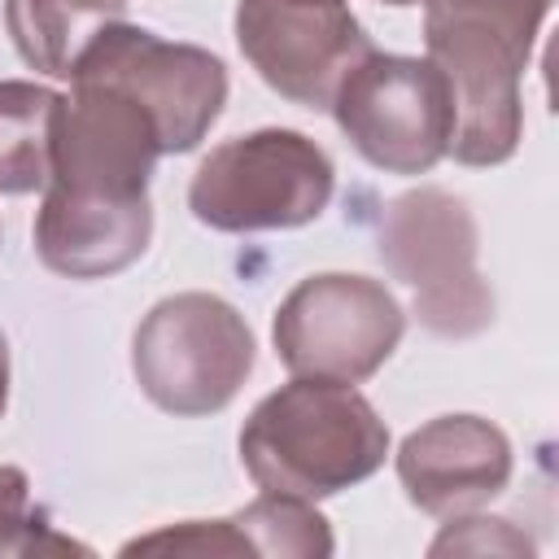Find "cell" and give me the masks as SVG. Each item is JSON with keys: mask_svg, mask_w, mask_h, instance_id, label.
Listing matches in <instances>:
<instances>
[{"mask_svg": "<svg viewBox=\"0 0 559 559\" xmlns=\"http://www.w3.org/2000/svg\"><path fill=\"white\" fill-rule=\"evenodd\" d=\"M122 555H210V559H231V555H253L236 520H188L179 528H162L148 537H135L122 546Z\"/></svg>", "mask_w": 559, "mask_h": 559, "instance_id": "e0dca14e", "label": "cell"}, {"mask_svg": "<svg viewBox=\"0 0 559 559\" xmlns=\"http://www.w3.org/2000/svg\"><path fill=\"white\" fill-rule=\"evenodd\" d=\"M389 428L376 406L336 380L293 376L240 428V463L262 493L332 498L384 467Z\"/></svg>", "mask_w": 559, "mask_h": 559, "instance_id": "7a4b0ae2", "label": "cell"}, {"mask_svg": "<svg viewBox=\"0 0 559 559\" xmlns=\"http://www.w3.org/2000/svg\"><path fill=\"white\" fill-rule=\"evenodd\" d=\"M70 79L109 83L140 100L157 122L162 153H192L227 105V66L210 48L170 44L131 22L100 31Z\"/></svg>", "mask_w": 559, "mask_h": 559, "instance_id": "ba28073f", "label": "cell"}, {"mask_svg": "<svg viewBox=\"0 0 559 559\" xmlns=\"http://www.w3.org/2000/svg\"><path fill=\"white\" fill-rule=\"evenodd\" d=\"M476 249V218L445 188H411L384 205L380 262L411 288L415 314L432 336L467 341L493 323V293Z\"/></svg>", "mask_w": 559, "mask_h": 559, "instance_id": "3957f363", "label": "cell"}, {"mask_svg": "<svg viewBox=\"0 0 559 559\" xmlns=\"http://www.w3.org/2000/svg\"><path fill=\"white\" fill-rule=\"evenodd\" d=\"M332 118L345 140L389 175H428L454 135V105L428 57L367 52L336 83Z\"/></svg>", "mask_w": 559, "mask_h": 559, "instance_id": "8992f818", "label": "cell"}, {"mask_svg": "<svg viewBox=\"0 0 559 559\" xmlns=\"http://www.w3.org/2000/svg\"><path fill=\"white\" fill-rule=\"evenodd\" d=\"M397 480L428 515H463L511 480V441L480 415H437L397 445Z\"/></svg>", "mask_w": 559, "mask_h": 559, "instance_id": "8fae6325", "label": "cell"}, {"mask_svg": "<svg viewBox=\"0 0 559 559\" xmlns=\"http://www.w3.org/2000/svg\"><path fill=\"white\" fill-rule=\"evenodd\" d=\"M118 22H127V0H4L17 57L52 79H70L83 48Z\"/></svg>", "mask_w": 559, "mask_h": 559, "instance_id": "4fadbf2b", "label": "cell"}, {"mask_svg": "<svg viewBox=\"0 0 559 559\" xmlns=\"http://www.w3.org/2000/svg\"><path fill=\"white\" fill-rule=\"evenodd\" d=\"M0 555H87V546L48 528L31 511V485L22 467H0Z\"/></svg>", "mask_w": 559, "mask_h": 559, "instance_id": "2e32d148", "label": "cell"}, {"mask_svg": "<svg viewBox=\"0 0 559 559\" xmlns=\"http://www.w3.org/2000/svg\"><path fill=\"white\" fill-rule=\"evenodd\" d=\"M231 520L245 533L253 555H271V559H323V555H332V528L314 511L310 498L262 493L245 511H236Z\"/></svg>", "mask_w": 559, "mask_h": 559, "instance_id": "9a60e30c", "label": "cell"}, {"mask_svg": "<svg viewBox=\"0 0 559 559\" xmlns=\"http://www.w3.org/2000/svg\"><path fill=\"white\" fill-rule=\"evenodd\" d=\"M153 236V201L83 205L44 192L35 214V253L66 280H105L127 271Z\"/></svg>", "mask_w": 559, "mask_h": 559, "instance_id": "7c38bea8", "label": "cell"}, {"mask_svg": "<svg viewBox=\"0 0 559 559\" xmlns=\"http://www.w3.org/2000/svg\"><path fill=\"white\" fill-rule=\"evenodd\" d=\"M380 4H393V9H406V4H424V0H380Z\"/></svg>", "mask_w": 559, "mask_h": 559, "instance_id": "ffe728a7", "label": "cell"}, {"mask_svg": "<svg viewBox=\"0 0 559 559\" xmlns=\"http://www.w3.org/2000/svg\"><path fill=\"white\" fill-rule=\"evenodd\" d=\"M4 406H9V341L0 332V415H4Z\"/></svg>", "mask_w": 559, "mask_h": 559, "instance_id": "d6986e66", "label": "cell"}, {"mask_svg": "<svg viewBox=\"0 0 559 559\" xmlns=\"http://www.w3.org/2000/svg\"><path fill=\"white\" fill-rule=\"evenodd\" d=\"M245 314L214 293L162 297L131 336V371L153 406L179 419L223 411L253 371Z\"/></svg>", "mask_w": 559, "mask_h": 559, "instance_id": "277c9868", "label": "cell"}, {"mask_svg": "<svg viewBox=\"0 0 559 559\" xmlns=\"http://www.w3.org/2000/svg\"><path fill=\"white\" fill-rule=\"evenodd\" d=\"M555 0H424V48L454 105L450 157L502 166L524 140V70Z\"/></svg>", "mask_w": 559, "mask_h": 559, "instance_id": "6da1fadb", "label": "cell"}, {"mask_svg": "<svg viewBox=\"0 0 559 559\" xmlns=\"http://www.w3.org/2000/svg\"><path fill=\"white\" fill-rule=\"evenodd\" d=\"M406 314L397 297L367 275H310L275 310L271 341L293 376L358 384L397 349Z\"/></svg>", "mask_w": 559, "mask_h": 559, "instance_id": "52a82bcc", "label": "cell"}, {"mask_svg": "<svg viewBox=\"0 0 559 559\" xmlns=\"http://www.w3.org/2000/svg\"><path fill=\"white\" fill-rule=\"evenodd\" d=\"M236 44L271 92L306 109H328L349 66L371 52L349 0H240Z\"/></svg>", "mask_w": 559, "mask_h": 559, "instance_id": "30bf717a", "label": "cell"}, {"mask_svg": "<svg viewBox=\"0 0 559 559\" xmlns=\"http://www.w3.org/2000/svg\"><path fill=\"white\" fill-rule=\"evenodd\" d=\"M332 188V157L310 135L262 127L205 153L188 183V205L214 231H284L314 223Z\"/></svg>", "mask_w": 559, "mask_h": 559, "instance_id": "5b68a950", "label": "cell"}, {"mask_svg": "<svg viewBox=\"0 0 559 559\" xmlns=\"http://www.w3.org/2000/svg\"><path fill=\"white\" fill-rule=\"evenodd\" d=\"M66 96L26 79L0 83V192H44L52 170V135Z\"/></svg>", "mask_w": 559, "mask_h": 559, "instance_id": "5bb4252c", "label": "cell"}, {"mask_svg": "<svg viewBox=\"0 0 559 559\" xmlns=\"http://www.w3.org/2000/svg\"><path fill=\"white\" fill-rule=\"evenodd\" d=\"M157 157L162 135L140 100L109 83L70 79L44 192L83 205H144Z\"/></svg>", "mask_w": 559, "mask_h": 559, "instance_id": "9c48e42d", "label": "cell"}, {"mask_svg": "<svg viewBox=\"0 0 559 559\" xmlns=\"http://www.w3.org/2000/svg\"><path fill=\"white\" fill-rule=\"evenodd\" d=\"M428 555H533V542L520 528H511V520H485L463 511L450 515Z\"/></svg>", "mask_w": 559, "mask_h": 559, "instance_id": "ac0fdd59", "label": "cell"}]
</instances>
